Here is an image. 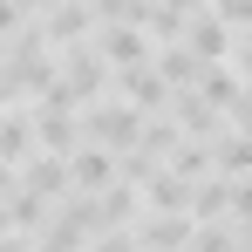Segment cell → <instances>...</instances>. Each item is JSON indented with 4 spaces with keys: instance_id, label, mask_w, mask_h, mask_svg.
<instances>
[{
    "instance_id": "obj_22",
    "label": "cell",
    "mask_w": 252,
    "mask_h": 252,
    "mask_svg": "<svg viewBox=\"0 0 252 252\" xmlns=\"http://www.w3.org/2000/svg\"><path fill=\"white\" fill-rule=\"evenodd\" d=\"M89 252H129V239H123V232H109L102 246H89Z\"/></svg>"
},
{
    "instance_id": "obj_11",
    "label": "cell",
    "mask_w": 252,
    "mask_h": 252,
    "mask_svg": "<svg viewBox=\"0 0 252 252\" xmlns=\"http://www.w3.org/2000/svg\"><path fill=\"white\" fill-rule=\"evenodd\" d=\"M157 75H164V82H198V75H205V62L177 41V48H164V68H157Z\"/></svg>"
},
{
    "instance_id": "obj_17",
    "label": "cell",
    "mask_w": 252,
    "mask_h": 252,
    "mask_svg": "<svg viewBox=\"0 0 252 252\" xmlns=\"http://www.w3.org/2000/svg\"><path fill=\"white\" fill-rule=\"evenodd\" d=\"M232 123L252 136V89H239V95H232Z\"/></svg>"
},
{
    "instance_id": "obj_18",
    "label": "cell",
    "mask_w": 252,
    "mask_h": 252,
    "mask_svg": "<svg viewBox=\"0 0 252 252\" xmlns=\"http://www.w3.org/2000/svg\"><path fill=\"white\" fill-rule=\"evenodd\" d=\"M232 218H239V225H252V184H239V191H232Z\"/></svg>"
},
{
    "instance_id": "obj_19",
    "label": "cell",
    "mask_w": 252,
    "mask_h": 252,
    "mask_svg": "<svg viewBox=\"0 0 252 252\" xmlns=\"http://www.w3.org/2000/svg\"><path fill=\"white\" fill-rule=\"evenodd\" d=\"M0 34H21V7L14 0H0Z\"/></svg>"
},
{
    "instance_id": "obj_13",
    "label": "cell",
    "mask_w": 252,
    "mask_h": 252,
    "mask_svg": "<svg viewBox=\"0 0 252 252\" xmlns=\"http://www.w3.org/2000/svg\"><path fill=\"white\" fill-rule=\"evenodd\" d=\"M82 89H102V62L75 48V55H68V95H82Z\"/></svg>"
},
{
    "instance_id": "obj_5",
    "label": "cell",
    "mask_w": 252,
    "mask_h": 252,
    "mask_svg": "<svg viewBox=\"0 0 252 252\" xmlns=\"http://www.w3.org/2000/svg\"><path fill=\"white\" fill-rule=\"evenodd\" d=\"M28 157H34V123H28V116H14V109H0V164H28Z\"/></svg>"
},
{
    "instance_id": "obj_1",
    "label": "cell",
    "mask_w": 252,
    "mask_h": 252,
    "mask_svg": "<svg viewBox=\"0 0 252 252\" xmlns=\"http://www.w3.org/2000/svg\"><path fill=\"white\" fill-rule=\"evenodd\" d=\"M89 143H102V150H136L143 143V116L136 109H89Z\"/></svg>"
},
{
    "instance_id": "obj_12",
    "label": "cell",
    "mask_w": 252,
    "mask_h": 252,
    "mask_svg": "<svg viewBox=\"0 0 252 252\" xmlns=\"http://www.w3.org/2000/svg\"><path fill=\"white\" fill-rule=\"evenodd\" d=\"M150 198H157L164 211H184V205H191V191H184L177 170H150Z\"/></svg>"
},
{
    "instance_id": "obj_7",
    "label": "cell",
    "mask_w": 252,
    "mask_h": 252,
    "mask_svg": "<svg viewBox=\"0 0 252 252\" xmlns=\"http://www.w3.org/2000/svg\"><path fill=\"white\" fill-rule=\"evenodd\" d=\"M102 48H109V62H116V68H143V55H150V41H143V34H136V28H109V34H102Z\"/></svg>"
},
{
    "instance_id": "obj_20",
    "label": "cell",
    "mask_w": 252,
    "mask_h": 252,
    "mask_svg": "<svg viewBox=\"0 0 252 252\" xmlns=\"http://www.w3.org/2000/svg\"><path fill=\"white\" fill-rule=\"evenodd\" d=\"M14 191H21V170H14V164H0V205H7Z\"/></svg>"
},
{
    "instance_id": "obj_8",
    "label": "cell",
    "mask_w": 252,
    "mask_h": 252,
    "mask_svg": "<svg viewBox=\"0 0 252 252\" xmlns=\"http://www.w3.org/2000/svg\"><path fill=\"white\" fill-rule=\"evenodd\" d=\"M191 218L205 225V218H232V184L218 177V184H198L191 191Z\"/></svg>"
},
{
    "instance_id": "obj_14",
    "label": "cell",
    "mask_w": 252,
    "mask_h": 252,
    "mask_svg": "<svg viewBox=\"0 0 252 252\" xmlns=\"http://www.w3.org/2000/svg\"><path fill=\"white\" fill-rule=\"evenodd\" d=\"M218 164L232 170V177H246L252 170V136H218Z\"/></svg>"
},
{
    "instance_id": "obj_21",
    "label": "cell",
    "mask_w": 252,
    "mask_h": 252,
    "mask_svg": "<svg viewBox=\"0 0 252 252\" xmlns=\"http://www.w3.org/2000/svg\"><path fill=\"white\" fill-rule=\"evenodd\" d=\"M232 55H239V75H246V82H252V34H246V41H239V48H232Z\"/></svg>"
},
{
    "instance_id": "obj_2",
    "label": "cell",
    "mask_w": 252,
    "mask_h": 252,
    "mask_svg": "<svg viewBox=\"0 0 252 252\" xmlns=\"http://www.w3.org/2000/svg\"><path fill=\"white\" fill-rule=\"evenodd\" d=\"M21 191H34V198H62L68 191V157H48V150H34L28 164H21Z\"/></svg>"
},
{
    "instance_id": "obj_3",
    "label": "cell",
    "mask_w": 252,
    "mask_h": 252,
    "mask_svg": "<svg viewBox=\"0 0 252 252\" xmlns=\"http://www.w3.org/2000/svg\"><path fill=\"white\" fill-rule=\"evenodd\" d=\"M116 177V157L102 150V143H75V157H68V184H82V191H102Z\"/></svg>"
},
{
    "instance_id": "obj_23",
    "label": "cell",
    "mask_w": 252,
    "mask_h": 252,
    "mask_svg": "<svg viewBox=\"0 0 252 252\" xmlns=\"http://www.w3.org/2000/svg\"><path fill=\"white\" fill-rule=\"evenodd\" d=\"M7 102H14V82H7V75H0V109H7Z\"/></svg>"
},
{
    "instance_id": "obj_15",
    "label": "cell",
    "mask_w": 252,
    "mask_h": 252,
    "mask_svg": "<svg viewBox=\"0 0 252 252\" xmlns=\"http://www.w3.org/2000/svg\"><path fill=\"white\" fill-rule=\"evenodd\" d=\"M211 14H218L225 28H252V0H218Z\"/></svg>"
},
{
    "instance_id": "obj_16",
    "label": "cell",
    "mask_w": 252,
    "mask_h": 252,
    "mask_svg": "<svg viewBox=\"0 0 252 252\" xmlns=\"http://www.w3.org/2000/svg\"><path fill=\"white\" fill-rule=\"evenodd\" d=\"M198 252H239V239L225 225H211V232H198Z\"/></svg>"
},
{
    "instance_id": "obj_10",
    "label": "cell",
    "mask_w": 252,
    "mask_h": 252,
    "mask_svg": "<svg viewBox=\"0 0 252 252\" xmlns=\"http://www.w3.org/2000/svg\"><path fill=\"white\" fill-rule=\"evenodd\" d=\"M143 239H150V252H177L184 239H191V218H184V211H164V218H157Z\"/></svg>"
},
{
    "instance_id": "obj_6",
    "label": "cell",
    "mask_w": 252,
    "mask_h": 252,
    "mask_svg": "<svg viewBox=\"0 0 252 252\" xmlns=\"http://www.w3.org/2000/svg\"><path fill=\"white\" fill-rule=\"evenodd\" d=\"M89 14H95L89 0H55L48 21H41V41H75V34L89 28Z\"/></svg>"
},
{
    "instance_id": "obj_4",
    "label": "cell",
    "mask_w": 252,
    "mask_h": 252,
    "mask_svg": "<svg viewBox=\"0 0 252 252\" xmlns=\"http://www.w3.org/2000/svg\"><path fill=\"white\" fill-rule=\"evenodd\" d=\"M184 48H191L205 68H211V62H225V55H232V41H225V21H218V14H198V21L184 28Z\"/></svg>"
},
{
    "instance_id": "obj_24",
    "label": "cell",
    "mask_w": 252,
    "mask_h": 252,
    "mask_svg": "<svg viewBox=\"0 0 252 252\" xmlns=\"http://www.w3.org/2000/svg\"><path fill=\"white\" fill-rule=\"evenodd\" d=\"M239 252H252V225H246V239H239Z\"/></svg>"
},
{
    "instance_id": "obj_9",
    "label": "cell",
    "mask_w": 252,
    "mask_h": 252,
    "mask_svg": "<svg viewBox=\"0 0 252 252\" xmlns=\"http://www.w3.org/2000/svg\"><path fill=\"white\" fill-rule=\"evenodd\" d=\"M232 95H239V75H232V68H218V62H211L205 75H198V102H205V109H218V102H225V109H232Z\"/></svg>"
}]
</instances>
